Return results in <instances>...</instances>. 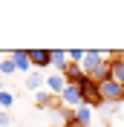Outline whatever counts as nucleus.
Segmentation results:
<instances>
[{"instance_id": "nucleus-1", "label": "nucleus", "mask_w": 124, "mask_h": 127, "mask_svg": "<svg viewBox=\"0 0 124 127\" xmlns=\"http://www.w3.org/2000/svg\"><path fill=\"white\" fill-rule=\"evenodd\" d=\"M81 93H84V104H87V107H101V104H104L101 84H95L93 78H84V84H81Z\"/></svg>"}, {"instance_id": "nucleus-2", "label": "nucleus", "mask_w": 124, "mask_h": 127, "mask_svg": "<svg viewBox=\"0 0 124 127\" xmlns=\"http://www.w3.org/2000/svg\"><path fill=\"white\" fill-rule=\"evenodd\" d=\"M107 61H110V58L104 55V52H98V49H87V52H84V61H81V69H84L87 75H93V72L98 69V66H104Z\"/></svg>"}, {"instance_id": "nucleus-3", "label": "nucleus", "mask_w": 124, "mask_h": 127, "mask_svg": "<svg viewBox=\"0 0 124 127\" xmlns=\"http://www.w3.org/2000/svg\"><path fill=\"white\" fill-rule=\"evenodd\" d=\"M101 95H104V101L107 104H121L124 101V84H118V81H104L101 84Z\"/></svg>"}, {"instance_id": "nucleus-4", "label": "nucleus", "mask_w": 124, "mask_h": 127, "mask_svg": "<svg viewBox=\"0 0 124 127\" xmlns=\"http://www.w3.org/2000/svg\"><path fill=\"white\" fill-rule=\"evenodd\" d=\"M9 58L15 61L17 72H23V75H29V72H35V66H32V61H29V49H15V52H12Z\"/></svg>"}, {"instance_id": "nucleus-5", "label": "nucleus", "mask_w": 124, "mask_h": 127, "mask_svg": "<svg viewBox=\"0 0 124 127\" xmlns=\"http://www.w3.org/2000/svg\"><path fill=\"white\" fill-rule=\"evenodd\" d=\"M29 61H32L35 69L52 66V49H29Z\"/></svg>"}, {"instance_id": "nucleus-6", "label": "nucleus", "mask_w": 124, "mask_h": 127, "mask_svg": "<svg viewBox=\"0 0 124 127\" xmlns=\"http://www.w3.org/2000/svg\"><path fill=\"white\" fill-rule=\"evenodd\" d=\"M110 78L124 84V55L121 52H113L110 55Z\"/></svg>"}, {"instance_id": "nucleus-7", "label": "nucleus", "mask_w": 124, "mask_h": 127, "mask_svg": "<svg viewBox=\"0 0 124 127\" xmlns=\"http://www.w3.org/2000/svg\"><path fill=\"white\" fill-rule=\"evenodd\" d=\"M46 90H49L52 95L61 98V93L66 90V78H63L61 72H49V75H46Z\"/></svg>"}, {"instance_id": "nucleus-8", "label": "nucleus", "mask_w": 124, "mask_h": 127, "mask_svg": "<svg viewBox=\"0 0 124 127\" xmlns=\"http://www.w3.org/2000/svg\"><path fill=\"white\" fill-rule=\"evenodd\" d=\"M69 69V55L63 52V49H52V72H66Z\"/></svg>"}, {"instance_id": "nucleus-9", "label": "nucleus", "mask_w": 124, "mask_h": 127, "mask_svg": "<svg viewBox=\"0 0 124 127\" xmlns=\"http://www.w3.org/2000/svg\"><path fill=\"white\" fill-rule=\"evenodd\" d=\"M38 107H40V110H52V107L61 110V98H55L49 90H40V93H38Z\"/></svg>"}, {"instance_id": "nucleus-10", "label": "nucleus", "mask_w": 124, "mask_h": 127, "mask_svg": "<svg viewBox=\"0 0 124 127\" xmlns=\"http://www.w3.org/2000/svg\"><path fill=\"white\" fill-rule=\"evenodd\" d=\"M26 90H35V93H40V90L46 87V75H43V72L40 69H35V72H29V75H26Z\"/></svg>"}, {"instance_id": "nucleus-11", "label": "nucleus", "mask_w": 124, "mask_h": 127, "mask_svg": "<svg viewBox=\"0 0 124 127\" xmlns=\"http://www.w3.org/2000/svg\"><path fill=\"white\" fill-rule=\"evenodd\" d=\"M63 78H66V84H84V78H87V72L81 69V66H75V64H69V69L63 72Z\"/></svg>"}, {"instance_id": "nucleus-12", "label": "nucleus", "mask_w": 124, "mask_h": 127, "mask_svg": "<svg viewBox=\"0 0 124 127\" xmlns=\"http://www.w3.org/2000/svg\"><path fill=\"white\" fill-rule=\"evenodd\" d=\"M75 121H78L81 127H87L90 121H93V107H87V104H81V107L75 110Z\"/></svg>"}, {"instance_id": "nucleus-13", "label": "nucleus", "mask_w": 124, "mask_h": 127, "mask_svg": "<svg viewBox=\"0 0 124 127\" xmlns=\"http://www.w3.org/2000/svg\"><path fill=\"white\" fill-rule=\"evenodd\" d=\"M12 104H15V93H12V90H3V93H0V110L9 113V107H12Z\"/></svg>"}, {"instance_id": "nucleus-14", "label": "nucleus", "mask_w": 124, "mask_h": 127, "mask_svg": "<svg viewBox=\"0 0 124 127\" xmlns=\"http://www.w3.org/2000/svg\"><path fill=\"white\" fill-rule=\"evenodd\" d=\"M17 72V66H15V61H12V58H3V61H0V75H15Z\"/></svg>"}, {"instance_id": "nucleus-15", "label": "nucleus", "mask_w": 124, "mask_h": 127, "mask_svg": "<svg viewBox=\"0 0 124 127\" xmlns=\"http://www.w3.org/2000/svg\"><path fill=\"white\" fill-rule=\"evenodd\" d=\"M0 127H12V116L6 110H0Z\"/></svg>"}, {"instance_id": "nucleus-16", "label": "nucleus", "mask_w": 124, "mask_h": 127, "mask_svg": "<svg viewBox=\"0 0 124 127\" xmlns=\"http://www.w3.org/2000/svg\"><path fill=\"white\" fill-rule=\"evenodd\" d=\"M3 90H6V87H3V81H0V93H3Z\"/></svg>"}, {"instance_id": "nucleus-17", "label": "nucleus", "mask_w": 124, "mask_h": 127, "mask_svg": "<svg viewBox=\"0 0 124 127\" xmlns=\"http://www.w3.org/2000/svg\"><path fill=\"white\" fill-rule=\"evenodd\" d=\"M12 127H20V124H12Z\"/></svg>"}]
</instances>
